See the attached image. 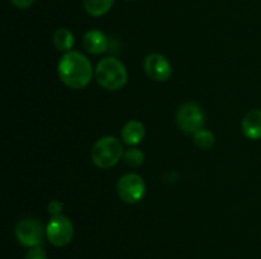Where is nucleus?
Returning <instances> with one entry per match:
<instances>
[{
	"label": "nucleus",
	"instance_id": "f257e3e1",
	"mask_svg": "<svg viewBox=\"0 0 261 259\" xmlns=\"http://www.w3.org/2000/svg\"><path fill=\"white\" fill-rule=\"evenodd\" d=\"M58 74L60 80L71 89H83L91 83L92 65L81 52L70 51L59 60Z\"/></svg>",
	"mask_w": 261,
	"mask_h": 259
},
{
	"label": "nucleus",
	"instance_id": "f03ea898",
	"mask_svg": "<svg viewBox=\"0 0 261 259\" xmlns=\"http://www.w3.org/2000/svg\"><path fill=\"white\" fill-rule=\"evenodd\" d=\"M94 76L106 90H119L126 84L127 71L124 63L115 57H105L97 63Z\"/></svg>",
	"mask_w": 261,
	"mask_h": 259
},
{
	"label": "nucleus",
	"instance_id": "7ed1b4c3",
	"mask_svg": "<svg viewBox=\"0 0 261 259\" xmlns=\"http://www.w3.org/2000/svg\"><path fill=\"white\" fill-rule=\"evenodd\" d=\"M92 161L101 169H110L124 156L122 145L116 137L105 136L97 140L92 147Z\"/></svg>",
	"mask_w": 261,
	"mask_h": 259
},
{
	"label": "nucleus",
	"instance_id": "20e7f679",
	"mask_svg": "<svg viewBox=\"0 0 261 259\" xmlns=\"http://www.w3.org/2000/svg\"><path fill=\"white\" fill-rule=\"evenodd\" d=\"M176 122L180 130L186 134H195L199 130L203 128L205 122V114L200 106L196 103H184L180 106L176 113Z\"/></svg>",
	"mask_w": 261,
	"mask_h": 259
},
{
	"label": "nucleus",
	"instance_id": "39448f33",
	"mask_svg": "<svg viewBox=\"0 0 261 259\" xmlns=\"http://www.w3.org/2000/svg\"><path fill=\"white\" fill-rule=\"evenodd\" d=\"M74 235V226L66 216H53L46 226V236L54 246L68 245Z\"/></svg>",
	"mask_w": 261,
	"mask_h": 259
},
{
	"label": "nucleus",
	"instance_id": "423d86ee",
	"mask_svg": "<svg viewBox=\"0 0 261 259\" xmlns=\"http://www.w3.org/2000/svg\"><path fill=\"white\" fill-rule=\"evenodd\" d=\"M46 230L37 218H24L15 226V238L18 243L27 248H33L42 244Z\"/></svg>",
	"mask_w": 261,
	"mask_h": 259
},
{
	"label": "nucleus",
	"instance_id": "0eeeda50",
	"mask_svg": "<svg viewBox=\"0 0 261 259\" xmlns=\"http://www.w3.org/2000/svg\"><path fill=\"white\" fill-rule=\"evenodd\" d=\"M117 195L120 200L124 201L125 203H137L144 197L145 195V183L140 175L135 173H129V174L122 175L119 179L116 185Z\"/></svg>",
	"mask_w": 261,
	"mask_h": 259
},
{
	"label": "nucleus",
	"instance_id": "6e6552de",
	"mask_svg": "<svg viewBox=\"0 0 261 259\" xmlns=\"http://www.w3.org/2000/svg\"><path fill=\"white\" fill-rule=\"evenodd\" d=\"M144 71L152 80L167 81L172 75V66L170 61L160 53H150L144 58Z\"/></svg>",
	"mask_w": 261,
	"mask_h": 259
},
{
	"label": "nucleus",
	"instance_id": "1a4fd4ad",
	"mask_svg": "<svg viewBox=\"0 0 261 259\" xmlns=\"http://www.w3.org/2000/svg\"><path fill=\"white\" fill-rule=\"evenodd\" d=\"M83 46L87 52L92 53V55H101L107 50L109 40L101 30L91 29L84 35Z\"/></svg>",
	"mask_w": 261,
	"mask_h": 259
},
{
	"label": "nucleus",
	"instance_id": "9d476101",
	"mask_svg": "<svg viewBox=\"0 0 261 259\" xmlns=\"http://www.w3.org/2000/svg\"><path fill=\"white\" fill-rule=\"evenodd\" d=\"M242 132L250 140L261 139V109H252L244 117Z\"/></svg>",
	"mask_w": 261,
	"mask_h": 259
},
{
	"label": "nucleus",
	"instance_id": "9b49d317",
	"mask_svg": "<svg viewBox=\"0 0 261 259\" xmlns=\"http://www.w3.org/2000/svg\"><path fill=\"white\" fill-rule=\"evenodd\" d=\"M144 126H143L142 122L135 121V119H132V121L127 122L121 130L122 141L126 145H130V146H135V145L139 144L144 139Z\"/></svg>",
	"mask_w": 261,
	"mask_h": 259
},
{
	"label": "nucleus",
	"instance_id": "f8f14e48",
	"mask_svg": "<svg viewBox=\"0 0 261 259\" xmlns=\"http://www.w3.org/2000/svg\"><path fill=\"white\" fill-rule=\"evenodd\" d=\"M53 41L54 46H55L58 51H61V52H70L71 47L74 46V35L68 28H59L54 33Z\"/></svg>",
	"mask_w": 261,
	"mask_h": 259
},
{
	"label": "nucleus",
	"instance_id": "ddd939ff",
	"mask_svg": "<svg viewBox=\"0 0 261 259\" xmlns=\"http://www.w3.org/2000/svg\"><path fill=\"white\" fill-rule=\"evenodd\" d=\"M115 0H83L86 12L92 17H102L114 5Z\"/></svg>",
	"mask_w": 261,
	"mask_h": 259
},
{
	"label": "nucleus",
	"instance_id": "4468645a",
	"mask_svg": "<svg viewBox=\"0 0 261 259\" xmlns=\"http://www.w3.org/2000/svg\"><path fill=\"white\" fill-rule=\"evenodd\" d=\"M194 142L199 149L208 150L214 145V135L208 130H199L194 134Z\"/></svg>",
	"mask_w": 261,
	"mask_h": 259
},
{
	"label": "nucleus",
	"instance_id": "2eb2a0df",
	"mask_svg": "<svg viewBox=\"0 0 261 259\" xmlns=\"http://www.w3.org/2000/svg\"><path fill=\"white\" fill-rule=\"evenodd\" d=\"M124 161L129 167H140L144 161V154L139 149H129L124 152Z\"/></svg>",
	"mask_w": 261,
	"mask_h": 259
},
{
	"label": "nucleus",
	"instance_id": "dca6fc26",
	"mask_svg": "<svg viewBox=\"0 0 261 259\" xmlns=\"http://www.w3.org/2000/svg\"><path fill=\"white\" fill-rule=\"evenodd\" d=\"M24 259H47V255H46L45 249L41 245H38L30 248V250L25 253Z\"/></svg>",
	"mask_w": 261,
	"mask_h": 259
},
{
	"label": "nucleus",
	"instance_id": "f3484780",
	"mask_svg": "<svg viewBox=\"0 0 261 259\" xmlns=\"http://www.w3.org/2000/svg\"><path fill=\"white\" fill-rule=\"evenodd\" d=\"M47 210L53 216H59V215H61L60 212H61V210H63V205H61L59 201H51L47 206Z\"/></svg>",
	"mask_w": 261,
	"mask_h": 259
},
{
	"label": "nucleus",
	"instance_id": "a211bd4d",
	"mask_svg": "<svg viewBox=\"0 0 261 259\" xmlns=\"http://www.w3.org/2000/svg\"><path fill=\"white\" fill-rule=\"evenodd\" d=\"M10 3L18 9H27L35 3V0H10Z\"/></svg>",
	"mask_w": 261,
	"mask_h": 259
},
{
	"label": "nucleus",
	"instance_id": "6ab92c4d",
	"mask_svg": "<svg viewBox=\"0 0 261 259\" xmlns=\"http://www.w3.org/2000/svg\"><path fill=\"white\" fill-rule=\"evenodd\" d=\"M126 2H134V0H126Z\"/></svg>",
	"mask_w": 261,
	"mask_h": 259
}]
</instances>
